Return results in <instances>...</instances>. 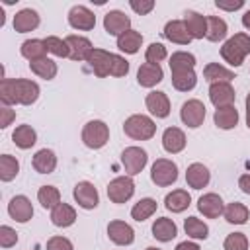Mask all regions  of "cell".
Instances as JSON below:
<instances>
[{
	"label": "cell",
	"instance_id": "50",
	"mask_svg": "<svg viewBox=\"0 0 250 250\" xmlns=\"http://www.w3.org/2000/svg\"><path fill=\"white\" fill-rule=\"evenodd\" d=\"M14 119H16V111L10 105H2L0 107V127L6 129Z\"/></svg>",
	"mask_w": 250,
	"mask_h": 250
},
{
	"label": "cell",
	"instance_id": "1",
	"mask_svg": "<svg viewBox=\"0 0 250 250\" xmlns=\"http://www.w3.org/2000/svg\"><path fill=\"white\" fill-rule=\"evenodd\" d=\"M41 90L39 84L27 78H2L0 80V102L2 105H31L37 102Z\"/></svg>",
	"mask_w": 250,
	"mask_h": 250
},
{
	"label": "cell",
	"instance_id": "18",
	"mask_svg": "<svg viewBox=\"0 0 250 250\" xmlns=\"http://www.w3.org/2000/svg\"><path fill=\"white\" fill-rule=\"evenodd\" d=\"M209 180H211V172H209V168L205 164L193 162V164L188 166V170H186V182H188L189 188L203 189L209 184Z\"/></svg>",
	"mask_w": 250,
	"mask_h": 250
},
{
	"label": "cell",
	"instance_id": "15",
	"mask_svg": "<svg viewBox=\"0 0 250 250\" xmlns=\"http://www.w3.org/2000/svg\"><path fill=\"white\" fill-rule=\"evenodd\" d=\"M8 215L16 223H27L33 217V205L25 195H14L8 203Z\"/></svg>",
	"mask_w": 250,
	"mask_h": 250
},
{
	"label": "cell",
	"instance_id": "28",
	"mask_svg": "<svg viewBox=\"0 0 250 250\" xmlns=\"http://www.w3.org/2000/svg\"><path fill=\"white\" fill-rule=\"evenodd\" d=\"M20 53L23 59H27L29 62L33 61H41L47 57V47H45V41L43 39H25L20 47Z\"/></svg>",
	"mask_w": 250,
	"mask_h": 250
},
{
	"label": "cell",
	"instance_id": "44",
	"mask_svg": "<svg viewBox=\"0 0 250 250\" xmlns=\"http://www.w3.org/2000/svg\"><path fill=\"white\" fill-rule=\"evenodd\" d=\"M166 57H168V53H166V47H164L162 43H150V45L146 47V53H145L146 62H150V64H160Z\"/></svg>",
	"mask_w": 250,
	"mask_h": 250
},
{
	"label": "cell",
	"instance_id": "41",
	"mask_svg": "<svg viewBox=\"0 0 250 250\" xmlns=\"http://www.w3.org/2000/svg\"><path fill=\"white\" fill-rule=\"evenodd\" d=\"M20 174V162L12 154H2L0 156V180L2 182H12Z\"/></svg>",
	"mask_w": 250,
	"mask_h": 250
},
{
	"label": "cell",
	"instance_id": "2",
	"mask_svg": "<svg viewBox=\"0 0 250 250\" xmlns=\"http://www.w3.org/2000/svg\"><path fill=\"white\" fill-rule=\"evenodd\" d=\"M246 55H250V35L246 33H234L221 47V57L230 66H240Z\"/></svg>",
	"mask_w": 250,
	"mask_h": 250
},
{
	"label": "cell",
	"instance_id": "33",
	"mask_svg": "<svg viewBox=\"0 0 250 250\" xmlns=\"http://www.w3.org/2000/svg\"><path fill=\"white\" fill-rule=\"evenodd\" d=\"M170 70L172 74H178V72H188V70H193L195 66V57L188 51H176L172 53L170 57Z\"/></svg>",
	"mask_w": 250,
	"mask_h": 250
},
{
	"label": "cell",
	"instance_id": "40",
	"mask_svg": "<svg viewBox=\"0 0 250 250\" xmlns=\"http://www.w3.org/2000/svg\"><path fill=\"white\" fill-rule=\"evenodd\" d=\"M29 68H31V72L33 74H37L39 78H45V80H53L55 76H57V62L55 61H51V59H41V61H33V62H29Z\"/></svg>",
	"mask_w": 250,
	"mask_h": 250
},
{
	"label": "cell",
	"instance_id": "34",
	"mask_svg": "<svg viewBox=\"0 0 250 250\" xmlns=\"http://www.w3.org/2000/svg\"><path fill=\"white\" fill-rule=\"evenodd\" d=\"M141 45H143V35L139 31H135V29H129V31H125L123 35L117 37L119 51L127 53V55H135L141 49Z\"/></svg>",
	"mask_w": 250,
	"mask_h": 250
},
{
	"label": "cell",
	"instance_id": "32",
	"mask_svg": "<svg viewBox=\"0 0 250 250\" xmlns=\"http://www.w3.org/2000/svg\"><path fill=\"white\" fill-rule=\"evenodd\" d=\"M223 217L227 219V223L230 225H244L250 217V211L244 203L240 201H232L229 205H225V211H223Z\"/></svg>",
	"mask_w": 250,
	"mask_h": 250
},
{
	"label": "cell",
	"instance_id": "38",
	"mask_svg": "<svg viewBox=\"0 0 250 250\" xmlns=\"http://www.w3.org/2000/svg\"><path fill=\"white\" fill-rule=\"evenodd\" d=\"M184 230L193 240H205L209 236V227L201 219H197V217H188L184 221Z\"/></svg>",
	"mask_w": 250,
	"mask_h": 250
},
{
	"label": "cell",
	"instance_id": "9",
	"mask_svg": "<svg viewBox=\"0 0 250 250\" xmlns=\"http://www.w3.org/2000/svg\"><path fill=\"white\" fill-rule=\"evenodd\" d=\"M88 66L94 70V74L98 78H105L111 74V66H113V53H107L104 49H94L88 59H86Z\"/></svg>",
	"mask_w": 250,
	"mask_h": 250
},
{
	"label": "cell",
	"instance_id": "6",
	"mask_svg": "<svg viewBox=\"0 0 250 250\" xmlns=\"http://www.w3.org/2000/svg\"><path fill=\"white\" fill-rule=\"evenodd\" d=\"M133 193H135V182L131 176H117L107 184V197L117 205L129 201Z\"/></svg>",
	"mask_w": 250,
	"mask_h": 250
},
{
	"label": "cell",
	"instance_id": "16",
	"mask_svg": "<svg viewBox=\"0 0 250 250\" xmlns=\"http://www.w3.org/2000/svg\"><path fill=\"white\" fill-rule=\"evenodd\" d=\"M145 104H146V109H148L154 117H158V119H164V117L170 115V100H168V96H166L164 92H160V90L148 92Z\"/></svg>",
	"mask_w": 250,
	"mask_h": 250
},
{
	"label": "cell",
	"instance_id": "29",
	"mask_svg": "<svg viewBox=\"0 0 250 250\" xmlns=\"http://www.w3.org/2000/svg\"><path fill=\"white\" fill-rule=\"evenodd\" d=\"M12 141H14V145L18 146V148H21V150H27V148H31L35 143H37V133H35V129L31 127V125H18L16 129H14V133H12Z\"/></svg>",
	"mask_w": 250,
	"mask_h": 250
},
{
	"label": "cell",
	"instance_id": "48",
	"mask_svg": "<svg viewBox=\"0 0 250 250\" xmlns=\"http://www.w3.org/2000/svg\"><path fill=\"white\" fill-rule=\"evenodd\" d=\"M129 72V62L121 57V55H115L113 53V66H111V76H127Z\"/></svg>",
	"mask_w": 250,
	"mask_h": 250
},
{
	"label": "cell",
	"instance_id": "11",
	"mask_svg": "<svg viewBox=\"0 0 250 250\" xmlns=\"http://www.w3.org/2000/svg\"><path fill=\"white\" fill-rule=\"evenodd\" d=\"M68 23H70V27H74L78 31H90V29L96 27V16L86 6H78L76 4L68 12Z\"/></svg>",
	"mask_w": 250,
	"mask_h": 250
},
{
	"label": "cell",
	"instance_id": "30",
	"mask_svg": "<svg viewBox=\"0 0 250 250\" xmlns=\"http://www.w3.org/2000/svg\"><path fill=\"white\" fill-rule=\"evenodd\" d=\"M213 121L219 129H234L236 123H238V109L234 105H227V107H217L215 109V115H213Z\"/></svg>",
	"mask_w": 250,
	"mask_h": 250
},
{
	"label": "cell",
	"instance_id": "37",
	"mask_svg": "<svg viewBox=\"0 0 250 250\" xmlns=\"http://www.w3.org/2000/svg\"><path fill=\"white\" fill-rule=\"evenodd\" d=\"M154 213H156V199H152V197H143V199H139V201L133 205V209H131V217H133L135 221H139V223L146 221V219L152 217Z\"/></svg>",
	"mask_w": 250,
	"mask_h": 250
},
{
	"label": "cell",
	"instance_id": "46",
	"mask_svg": "<svg viewBox=\"0 0 250 250\" xmlns=\"http://www.w3.org/2000/svg\"><path fill=\"white\" fill-rule=\"evenodd\" d=\"M16 242H18V232L12 227L2 225L0 227V246L2 248H12V246H16Z\"/></svg>",
	"mask_w": 250,
	"mask_h": 250
},
{
	"label": "cell",
	"instance_id": "19",
	"mask_svg": "<svg viewBox=\"0 0 250 250\" xmlns=\"http://www.w3.org/2000/svg\"><path fill=\"white\" fill-rule=\"evenodd\" d=\"M186 133L180 129V127H168L164 133H162V146L166 152L170 154H178L186 148Z\"/></svg>",
	"mask_w": 250,
	"mask_h": 250
},
{
	"label": "cell",
	"instance_id": "24",
	"mask_svg": "<svg viewBox=\"0 0 250 250\" xmlns=\"http://www.w3.org/2000/svg\"><path fill=\"white\" fill-rule=\"evenodd\" d=\"M37 25H39V14L31 8H23L14 16V29L18 33L33 31Z\"/></svg>",
	"mask_w": 250,
	"mask_h": 250
},
{
	"label": "cell",
	"instance_id": "8",
	"mask_svg": "<svg viewBox=\"0 0 250 250\" xmlns=\"http://www.w3.org/2000/svg\"><path fill=\"white\" fill-rule=\"evenodd\" d=\"M72 195H74V201L82 207V209H96L98 207V203H100V193H98V189H96V186L92 184V182H78L76 186H74V191H72Z\"/></svg>",
	"mask_w": 250,
	"mask_h": 250
},
{
	"label": "cell",
	"instance_id": "31",
	"mask_svg": "<svg viewBox=\"0 0 250 250\" xmlns=\"http://www.w3.org/2000/svg\"><path fill=\"white\" fill-rule=\"evenodd\" d=\"M189 203H191V195H189L186 189H174V191H170V193L164 197V205H166V209L172 211V213H182V211H186V209L189 207Z\"/></svg>",
	"mask_w": 250,
	"mask_h": 250
},
{
	"label": "cell",
	"instance_id": "13",
	"mask_svg": "<svg viewBox=\"0 0 250 250\" xmlns=\"http://www.w3.org/2000/svg\"><path fill=\"white\" fill-rule=\"evenodd\" d=\"M107 236L117 246H129L135 240V230L125 221H109V225H107Z\"/></svg>",
	"mask_w": 250,
	"mask_h": 250
},
{
	"label": "cell",
	"instance_id": "17",
	"mask_svg": "<svg viewBox=\"0 0 250 250\" xmlns=\"http://www.w3.org/2000/svg\"><path fill=\"white\" fill-rule=\"evenodd\" d=\"M197 209H199V213H203V217L217 219V217L223 215L225 203H223L221 195H217V193H203L197 199Z\"/></svg>",
	"mask_w": 250,
	"mask_h": 250
},
{
	"label": "cell",
	"instance_id": "39",
	"mask_svg": "<svg viewBox=\"0 0 250 250\" xmlns=\"http://www.w3.org/2000/svg\"><path fill=\"white\" fill-rule=\"evenodd\" d=\"M37 201L43 209H55L61 203V191L55 186H41L37 189Z\"/></svg>",
	"mask_w": 250,
	"mask_h": 250
},
{
	"label": "cell",
	"instance_id": "27",
	"mask_svg": "<svg viewBox=\"0 0 250 250\" xmlns=\"http://www.w3.org/2000/svg\"><path fill=\"white\" fill-rule=\"evenodd\" d=\"M35 172L39 174H51L55 168H57V154L51 150V148H41L33 154V160H31Z\"/></svg>",
	"mask_w": 250,
	"mask_h": 250
},
{
	"label": "cell",
	"instance_id": "25",
	"mask_svg": "<svg viewBox=\"0 0 250 250\" xmlns=\"http://www.w3.org/2000/svg\"><path fill=\"white\" fill-rule=\"evenodd\" d=\"M74 221H76V211H74L72 205L61 201L55 209H51V223H53L55 227L66 229V227L74 225Z\"/></svg>",
	"mask_w": 250,
	"mask_h": 250
},
{
	"label": "cell",
	"instance_id": "35",
	"mask_svg": "<svg viewBox=\"0 0 250 250\" xmlns=\"http://www.w3.org/2000/svg\"><path fill=\"white\" fill-rule=\"evenodd\" d=\"M203 76H205L207 82L217 84V82H230V80L234 78V72L229 70V68H225V66L219 64V62H209V64L203 68Z\"/></svg>",
	"mask_w": 250,
	"mask_h": 250
},
{
	"label": "cell",
	"instance_id": "12",
	"mask_svg": "<svg viewBox=\"0 0 250 250\" xmlns=\"http://www.w3.org/2000/svg\"><path fill=\"white\" fill-rule=\"evenodd\" d=\"M104 29L109 33V35H123L125 31L131 29V20L129 16H125V12L121 10H109L105 16H104Z\"/></svg>",
	"mask_w": 250,
	"mask_h": 250
},
{
	"label": "cell",
	"instance_id": "42",
	"mask_svg": "<svg viewBox=\"0 0 250 250\" xmlns=\"http://www.w3.org/2000/svg\"><path fill=\"white\" fill-rule=\"evenodd\" d=\"M197 84V74L195 70H188V72H178V74H172V86L180 92H189L193 90Z\"/></svg>",
	"mask_w": 250,
	"mask_h": 250
},
{
	"label": "cell",
	"instance_id": "7",
	"mask_svg": "<svg viewBox=\"0 0 250 250\" xmlns=\"http://www.w3.org/2000/svg\"><path fill=\"white\" fill-rule=\"evenodd\" d=\"M148 162V154L141 146H127L121 152V164L127 172V176H137L143 172V168Z\"/></svg>",
	"mask_w": 250,
	"mask_h": 250
},
{
	"label": "cell",
	"instance_id": "55",
	"mask_svg": "<svg viewBox=\"0 0 250 250\" xmlns=\"http://www.w3.org/2000/svg\"><path fill=\"white\" fill-rule=\"evenodd\" d=\"M246 125L250 129V94L246 96Z\"/></svg>",
	"mask_w": 250,
	"mask_h": 250
},
{
	"label": "cell",
	"instance_id": "53",
	"mask_svg": "<svg viewBox=\"0 0 250 250\" xmlns=\"http://www.w3.org/2000/svg\"><path fill=\"white\" fill-rule=\"evenodd\" d=\"M176 250H201V248H199V244H195L191 240H184V242H180L176 246Z\"/></svg>",
	"mask_w": 250,
	"mask_h": 250
},
{
	"label": "cell",
	"instance_id": "4",
	"mask_svg": "<svg viewBox=\"0 0 250 250\" xmlns=\"http://www.w3.org/2000/svg\"><path fill=\"white\" fill-rule=\"evenodd\" d=\"M107 141H109V127L102 119H92L82 127V143L88 148L98 150L105 146Z\"/></svg>",
	"mask_w": 250,
	"mask_h": 250
},
{
	"label": "cell",
	"instance_id": "54",
	"mask_svg": "<svg viewBox=\"0 0 250 250\" xmlns=\"http://www.w3.org/2000/svg\"><path fill=\"white\" fill-rule=\"evenodd\" d=\"M242 25H244L246 29H250V10L244 12V16H242Z\"/></svg>",
	"mask_w": 250,
	"mask_h": 250
},
{
	"label": "cell",
	"instance_id": "3",
	"mask_svg": "<svg viewBox=\"0 0 250 250\" xmlns=\"http://www.w3.org/2000/svg\"><path fill=\"white\" fill-rule=\"evenodd\" d=\"M123 131H125L127 137H131V139H135V141H148V139L154 137L156 125H154V121H152L148 115L135 113V115H131V117L125 119Z\"/></svg>",
	"mask_w": 250,
	"mask_h": 250
},
{
	"label": "cell",
	"instance_id": "14",
	"mask_svg": "<svg viewBox=\"0 0 250 250\" xmlns=\"http://www.w3.org/2000/svg\"><path fill=\"white\" fill-rule=\"evenodd\" d=\"M236 98L234 88L230 86V82H217L209 86V100L215 107H227L232 105Z\"/></svg>",
	"mask_w": 250,
	"mask_h": 250
},
{
	"label": "cell",
	"instance_id": "10",
	"mask_svg": "<svg viewBox=\"0 0 250 250\" xmlns=\"http://www.w3.org/2000/svg\"><path fill=\"white\" fill-rule=\"evenodd\" d=\"M180 117L184 121V125H188L189 129H197L203 119H205V105L201 100H188L184 102L182 109H180Z\"/></svg>",
	"mask_w": 250,
	"mask_h": 250
},
{
	"label": "cell",
	"instance_id": "23",
	"mask_svg": "<svg viewBox=\"0 0 250 250\" xmlns=\"http://www.w3.org/2000/svg\"><path fill=\"white\" fill-rule=\"evenodd\" d=\"M164 37L172 43H178V45H188L191 41V35L188 33L184 20H170L164 25Z\"/></svg>",
	"mask_w": 250,
	"mask_h": 250
},
{
	"label": "cell",
	"instance_id": "20",
	"mask_svg": "<svg viewBox=\"0 0 250 250\" xmlns=\"http://www.w3.org/2000/svg\"><path fill=\"white\" fill-rule=\"evenodd\" d=\"M164 72L160 68V64H150V62H143L137 70V82L143 88H152L158 82H162Z\"/></svg>",
	"mask_w": 250,
	"mask_h": 250
},
{
	"label": "cell",
	"instance_id": "22",
	"mask_svg": "<svg viewBox=\"0 0 250 250\" xmlns=\"http://www.w3.org/2000/svg\"><path fill=\"white\" fill-rule=\"evenodd\" d=\"M66 45L70 49L68 59H72V61H86L88 55L94 51L90 39L88 37H82V35H68L66 37Z\"/></svg>",
	"mask_w": 250,
	"mask_h": 250
},
{
	"label": "cell",
	"instance_id": "26",
	"mask_svg": "<svg viewBox=\"0 0 250 250\" xmlns=\"http://www.w3.org/2000/svg\"><path fill=\"white\" fill-rule=\"evenodd\" d=\"M178 234V227L172 219L168 217H158L154 223H152V236L160 242H170L172 238H176Z\"/></svg>",
	"mask_w": 250,
	"mask_h": 250
},
{
	"label": "cell",
	"instance_id": "36",
	"mask_svg": "<svg viewBox=\"0 0 250 250\" xmlns=\"http://www.w3.org/2000/svg\"><path fill=\"white\" fill-rule=\"evenodd\" d=\"M227 31H229V25L223 18L219 16H207V39L217 43V41H223L227 37Z\"/></svg>",
	"mask_w": 250,
	"mask_h": 250
},
{
	"label": "cell",
	"instance_id": "21",
	"mask_svg": "<svg viewBox=\"0 0 250 250\" xmlns=\"http://www.w3.org/2000/svg\"><path fill=\"white\" fill-rule=\"evenodd\" d=\"M184 23H186V29L191 35V39H203L207 35V18L197 12L188 10L184 14Z\"/></svg>",
	"mask_w": 250,
	"mask_h": 250
},
{
	"label": "cell",
	"instance_id": "45",
	"mask_svg": "<svg viewBox=\"0 0 250 250\" xmlns=\"http://www.w3.org/2000/svg\"><path fill=\"white\" fill-rule=\"evenodd\" d=\"M225 250H248V238L244 232H232L223 242Z\"/></svg>",
	"mask_w": 250,
	"mask_h": 250
},
{
	"label": "cell",
	"instance_id": "49",
	"mask_svg": "<svg viewBox=\"0 0 250 250\" xmlns=\"http://www.w3.org/2000/svg\"><path fill=\"white\" fill-rule=\"evenodd\" d=\"M129 6H131V10L137 12L139 16H146L148 12L154 10V2H152V0H131Z\"/></svg>",
	"mask_w": 250,
	"mask_h": 250
},
{
	"label": "cell",
	"instance_id": "47",
	"mask_svg": "<svg viewBox=\"0 0 250 250\" xmlns=\"http://www.w3.org/2000/svg\"><path fill=\"white\" fill-rule=\"evenodd\" d=\"M47 250H74V246L66 236H51L47 240Z\"/></svg>",
	"mask_w": 250,
	"mask_h": 250
},
{
	"label": "cell",
	"instance_id": "52",
	"mask_svg": "<svg viewBox=\"0 0 250 250\" xmlns=\"http://www.w3.org/2000/svg\"><path fill=\"white\" fill-rule=\"evenodd\" d=\"M238 188H240L244 193H248V195H250V174L240 176V180H238Z\"/></svg>",
	"mask_w": 250,
	"mask_h": 250
},
{
	"label": "cell",
	"instance_id": "43",
	"mask_svg": "<svg viewBox=\"0 0 250 250\" xmlns=\"http://www.w3.org/2000/svg\"><path fill=\"white\" fill-rule=\"evenodd\" d=\"M45 41V47L49 53H53L55 57H68L70 55V49L66 45V39H61V37H55V35H49L43 39Z\"/></svg>",
	"mask_w": 250,
	"mask_h": 250
},
{
	"label": "cell",
	"instance_id": "5",
	"mask_svg": "<svg viewBox=\"0 0 250 250\" xmlns=\"http://www.w3.org/2000/svg\"><path fill=\"white\" fill-rule=\"evenodd\" d=\"M150 180L156 186H160V188L172 186L178 180V166H176V162H172L168 158L154 160V164L150 166Z\"/></svg>",
	"mask_w": 250,
	"mask_h": 250
},
{
	"label": "cell",
	"instance_id": "51",
	"mask_svg": "<svg viewBox=\"0 0 250 250\" xmlns=\"http://www.w3.org/2000/svg\"><path fill=\"white\" fill-rule=\"evenodd\" d=\"M215 6L219 10H227V12H234V10H240L244 6V0H232V2H225V0H217Z\"/></svg>",
	"mask_w": 250,
	"mask_h": 250
},
{
	"label": "cell",
	"instance_id": "56",
	"mask_svg": "<svg viewBox=\"0 0 250 250\" xmlns=\"http://www.w3.org/2000/svg\"><path fill=\"white\" fill-rule=\"evenodd\" d=\"M145 250H160V248H154V246H148V248H145Z\"/></svg>",
	"mask_w": 250,
	"mask_h": 250
}]
</instances>
